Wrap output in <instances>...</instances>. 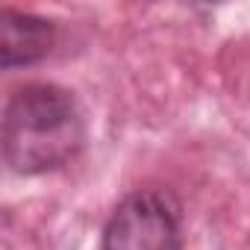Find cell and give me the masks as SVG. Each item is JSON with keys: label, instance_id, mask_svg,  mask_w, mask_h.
Listing matches in <instances>:
<instances>
[{"label": "cell", "instance_id": "obj_3", "mask_svg": "<svg viewBox=\"0 0 250 250\" xmlns=\"http://www.w3.org/2000/svg\"><path fill=\"white\" fill-rule=\"evenodd\" d=\"M56 44V24L12 6L0 9V68L15 71L42 62Z\"/></svg>", "mask_w": 250, "mask_h": 250}, {"label": "cell", "instance_id": "obj_1", "mask_svg": "<svg viewBox=\"0 0 250 250\" xmlns=\"http://www.w3.org/2000/svg\"><path fill=\"white\" fill-rule=\"evenodd\" d=\"M85 147L77 97L56 83L15 88L3 109V159L12 174L39 177L71 165Z\"/></svg>", "mask_w": 250, "mask_h": 250}, {"label": "cell", "instance_id": "obj_2", "mask_svg": "<svg viewBox=\"0 0 250 250\" xmlns=\"http://www.w3.org/2000/svg\"><path fill=\"white\" fill-rule=\"evenodd\" d=\"M100 250H183V206L162 186L124 197L100 235Z\"/></svg>", "mask_w": 250, "mask_h": 250}]
</instances>
